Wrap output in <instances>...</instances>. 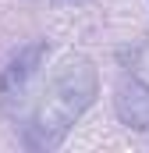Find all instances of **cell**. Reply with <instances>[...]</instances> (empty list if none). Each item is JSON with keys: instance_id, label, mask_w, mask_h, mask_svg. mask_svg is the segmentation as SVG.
<instances>
[{"instance_id": "6da1fadb", "label": "cell", "mask_w": 149, "mask_h": 153, "mask_svg": "<svg viewBox=\"0 0 149 153\" xmlns=\"http://www.w3.org/2000/svg\"><path fill=\"white\" fill-rule=\"evenodd\" d=\"M100 93V75L96 64L82 53L64 57L53 75L46 78L39 100L32 103V143L36 146H57L74 128V121L92 107Z\"/></svg>"}, {"instance_id": "7a4b0ae2", "label": "cell", "mask_w": 149, "mask_h": 153, "mask_svg": "<svg viewBox=\"0 0 149 153\" xmlns=\"http://www.w3.org/2000/svg\"><path fill=\"white\" fill-rule=\"evenodd\" d=\"M43 57H46V43H29L0 71V111L11 121H18V117L25 114V107L32 100V82L39 75Z\"/></svg>"}, {"instance_id": "3957f363", "label": "cell", "mask_w": 149, "mask_h": 153, "mask_svg": "<svg viewBox=\"0 0 149 153\" xmlns=\"http://www.w3.org/2000/svg\"><path fill=\"white\" fill-rule=\"evenodd\" d=\"M117 114L131 128H149V85L139 78H124L117 85Z\"/></svg>"}]
</instances>
